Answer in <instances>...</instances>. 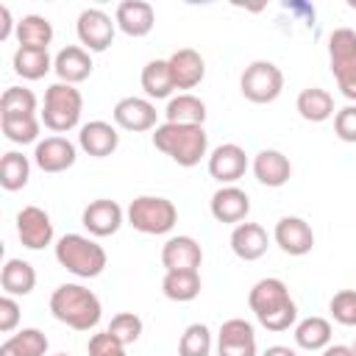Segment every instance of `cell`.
Segmentation results:
<instances>
[{
  "instance_id": "obj_36",
  "label": "cell",
  "mask_w": 356,
  "mask_h": 356,
  "mask_svg": "<svg viewBox=\"0 0 356 356\" xmlns=\"http://www.w3.org/2000/svg\"><path fill=\"white\" fill-rule=\"evenodd\" d=\"M211 353V331L206 323H192L184 328L178 339V356H209Z\"/></svg>"
},
{
  "instance_id": "obj_10",
  "label": "cell",
  "mask_w": 356,
  "mask_h": 356,
  "mask_svg": "<svg viewBox=\"0 0 356 356\" xmlns=\"http://www.w3.org/2000/svg\"><path fill=\"white\" fill-rule=\"evenodd\" d=\"M114 125L122 128V131H134V134H142V131H156V120H159V111L153 106V100L147 97H136V95H128L122 100H117L114 111Z\"/></svg>"
},
{
  "instance_id": "obj_7",
  "label": "cell",
  "mask_w": 356,
  "mask_h": 356,
  "mask_svg": "<svg viewBox=\"0 0 356 356\" xmlns=\"http://www.w3.org/2000/svg\"><path fill=\"white\" fill-rule=\"evenodd\" d=\"M328 64L337 81V89L356 100V31L353 28H334L328 36Z\"/></svg>"
},
{
  "instance_id": "obj_29",
  "label": "cell",
  "mask_w": 356,
  "mask_h": 356,
  "mask_svg": "<svg viewBox=\"0 0 356 356\" xmlns=\"http://www.w3.org/2000/svg\"><path fill=\"white\" fill-rule=\"evenodd\" d=\"M164 117H167V122H178V125H203L206 122V103L192 92H181V95L167 100Z\"/></svg>"
},
{
  "instance_id": "obj_30",
  "label": "cell",
  "mask_w": 356,
  "mask_h": 356,
  "mask_svg": "<svg viewBox=\"0 0 356 356\" xmlns=\"http://www.w3.org/2000/svg\"><path fill=\"white\" fill-rule=\"evenodd\" d=\"M11 67L19 78L39 81L53 70V58H50L47 50H39V47H17L14 58H11Z\"/></svg>"
},
{
  "instance_id": "obj_33",
  "label": "cell",
  "mask_w": 356,
  "mask_h": 356,
  "mask_svg": "<svg viewBox=\"0 0 356 356\" xmlns=\"http://www.w3.org/2000/svg\"><path fill=\"white\" fill-rule=\"evenodd\" d=\"M39 100L31 89L25 86H8L0 97V120H25V117H36Z\"/></svg>"
},
{
  "instance_id": "obj_16",
  "label": "cell",
  "mask_w": 356,
  "mask_h": 356,
  "mask_svg": "<svg viewBox=\"0 0 356 356\" xmlns=\"http://www.w3.org/2000/svg\"><path fill=\"white\" fill-rule=\"evenodd\" d=\"M273 239H275V245L286 256H306L314 248V231H312V225L303 217H292V214H286V217H281L275 222Z\"/></svg>"
},
{
  "instance_id": "obj_11",
  "label": "cell",
  "mask_w": 356,
  "mask_h": 356,
  "mask_svg": "<svg viewBox=\"0 0 356 356\" xmlns=\"http://www.w3.org/2000/svg\"><path fill=\"white\" fill-rule=\"evenodd\" d=\"M122 222H125V209L108 197L92 200L81 214V225L89 231V236H97V239L117 234L122 228Z\"/></svg>"
},
{
  "instance_id": "obj_25",
  "label": "cell",
  "mask_w": 356,
  "mask_h": 356,
  "mask_svg": "<svg viewBox=\"0 0 356 356\" xmlns=\"http://www.w3.org/2000/svg\"><path fill=\"white\" fill-rule=\"evenodd\" d=\"M0 286H3V295H11V298H25L33 292L36 286V270L31 261L25 259H8L0 270Z\"/></svg>"
},
{
  "instance_id": "obj_17",
  "label": "cell",
  "mask_w": 356,
  "mask_h": 356,
  "mask_svg": "<svg viewBox=\"0 0 356 356\" xmlns=\"http://www.w3.org/2000/svg\"><path fill=\"white\" fill-rule=\"evenodd\" d=\"M209 211L217 222L222 225H239L245 222V217L250 214V197L245 189H239L236 184L231 186H220L211 200H209Z\"/></svg>"
},
{
  "instance_id": "obj_44",
  "label": "cell",
  "mask_w": 356,
  "mask_h": 356,
  "mask_svg": "<svg viewBox=\"0 0 356 356\" xmlns=\"http://www.w3.org/2000/svg\"><path fill=\"white\" fill-rule=\"evenodd\" d=\"M320 356H353L350 345H328L325 350H320Z\"/></svg>"
},
{
  "instance_id": "obj_41",
  "label": "cell",
  "mask_w": 356,
  "mask_h": 356,
  "mask_svg": "<svg viewBox=\"0 0 356 356\" xmlns=\"http://www.w3.org/2000/svg\"><path fill=\"white\" fill-rule=\"evenodd\" d=\"M86 353L89 356H128L125 353V345L120 339H114L108 331L92 334L89 342H86Z\"/></svg>"
},
{
  "instance_id": "obj_37",
  "label": "cell",
  "mask_w": 356,
  "mask_h": 356,
  "mask_svg": "<svg viewBox=\"0 0 356 356\" xmlns=\"http://www.w3.org/2000/svg\"><path fill=\"white\" fill-rule=\"evenodd\" d=\"M3 136L14 145H31L39 142V131H42V120L39 117H25V120H0Z\"/></svg>"
},
{
  "instance_id": "obj_21",
  "label": "cell",
  "mask_w": 356,
  "mask_h": 356,
  "mask_svg": "<svg viewBox=\"0 0 356 356\" xmlns=\"http://www.w3.org/2000/svg\"><path fill=\"white\" fill-rule=\"evenodd\" d=\"M92 56L81 44H67L53 56V72L58 75L61 83H81L92 75Z\"/></svg>"
},
{
  "instance_id": "obj_8",
  "label": "cell",
  "mask_w": 356,
  "mask_h": 356,
  "mask_svg": "<svg viewBox=\"0 0 356 356\" xmlns=\"http://www.w3.org/2000/svg\"><path fill=\"white\" fill-rule=\"evenodd\" d=\"M239 92H242L245 100L259 103V106L278 100V95L284 92V72H281V67L273 64V61H264V58L250 61L242 70V75H239Z\"/></svg>"
},
{
  "instance_id": "obj_23",
  "label": "cell",
  "mask_w": 356,
  "mask_h": 356,
  "mask_svg": "<svg viewBox=\"0 0 356 356\" xmlns=\"http://www.w3.org/2000/svg\"><path fill=\"white\" fill-rule=\"evenodd\" d=\"M253 175L259 184L270 186V189H278L284 186L289 178H292V161L281 153V150H273V147H264L253 156Z\"/></svg>"
},
{
  "instance_id": "obj_38",
  "label": "cell",
  "mask_w": 356,
  "mask_h": 356,
  "mask_svg": "<svg viewBox=\"0 0 356 356\" xmlns=\"http://www.w3.org/2000/svg\"><path fill=\"white\" fill-rule=\"evenodd\" d=\"M106 331L128 348V345H134V342L142 337V317L134 314V312H117V314L111 317V323H108Z\"/></svg>"
},
{
  "instance_id": "obj_3",
  "label": "cell",
  "mask_w": 356,
  "mask_h": 356,
  "mask_svg": "<svg viewBox=\"0 0 356 356\" xmlns=\"http://www.w3.org/2000/svg\"><path fill=\"white\" fill-rule=\"evenodd\" d=\"M153 147L170 156L178 167H195L203 156H209V134L203 125L161 122L153 131Z\"/></svg>"
},
{
  "instance_id": "obj_45",
  "label": "cell",
  "mask_w": 356,
  "mask_h": 356,
  "mask_svg": "<svg viewBox=\"0 0 356 356\" xmlns=\"http://www.w3.org/2000/svg\"><path fill=\"white\" fill-rule=\"evenodd\" d=\"M261 356H298L292 348H286V345H270Z\"/></svg>"
},
{
  "instance_id": "obj_24",
  "label": "cell",
  "mask_w": 356,
  "mask_h": 356,
  "mask_svg": "<svg viewBox=\"0 0 356 356\" xmlns=\"http://www.w3.org/2000/svg\"><path fill=\"white\" fill-rule=\"evenodd\" d=\"M267 248H270V236H267L264 225L248 222V220L234 225V231H231V250H234L236 259L256 261V259H261L267 253Z\"/></svg>"
},
{
  "instance_id": "obj_9",
  "label": "cell",
  "mask_w": 356,
  "mask_h": 356,
  "mask_svg": "<svg viewBox=\"0 0 356 356\" xmlns=\"http://www.w3.org/2000/svg\"><path fill=\"white\" fill-rule=\"evenodd\" d=\"M75 33L83 50L89 53H103L111 47L114 33H117V22L103 11V8H83L75 19Z\"/></svg>"
},
{
  "instance_id": "obj_42",
  "label": "cell",
  "mask_w": 356,
  "mask_h": 356,
  "mask_svg": "<svg viewBox=\"0 0 356 356\" xmlns=\"http://www.w3.org/2000/svg\"><path fill=\"white\" fill-rule=\"evenodd\" d=\"M19 325V303L11 295L0 298V334H11Z\"/></svg>"
},
{
  "instance_id": "obj_14",
  "label": "cell",
  "mask_w": 356,
  "mask_h": 356,
  "mask_svg": "<svg viewBox=\"0 0 356 356\" xmlns=\"http://www.w3.org/2000/svg\"><path fill=\"white\" fill-rule=\"evenodd\" d=\"M78 147L67 136H44L33 147V164L42 172H64L75 164Z\"/></svg>"
},
{
  "instance_id": "obj_13",
  "label": "cell",
  "mask_w": 356,
  "mask_h": 356,
  "mask_svg": "<svg viewBox=\"0 0 356 356\" xmlns=\"http://www.w3.org/2000/svg\"><path fill=\"white\" fill-rule=\"evenodd\" d=\"M217 356H256V331L245 317H231L217 331Z\"/></svg>"
},
{
  "instance_id": "obj_28",
  "label": "cell",
  "mask_w": 356,
  "mask_h": 356,
  "mask_svg": "<svg viewBox=\"0 0 356 356\" xmlns=\"http://www.w3.org/2000/svg\"><path fill=\"white\" fill-rule=\"evenodd\" d=\"M139 83L147 95V100H164V97H172V72H170V64L167 58H153L142 67V75H139Z\"/></svg>"
},
{
  "instance_id": "obj_1",
  "label": "cell",
  "mask_w": 356,
  "mask_h": 356,
  "mask_svg": "<svg viewBox=\"0 0 356 356\" xmlns=\"http://www.w3.org/2000/svg\"><path fill=\"white\" fill-rule=\"evenodd\" d=\"M248 306L267 331H289L298 323V306L281 278H259L248 292Z\"/></svg>"
},
{
  "instance_id": "obj_22",
  "label": "cell",
  "mask_w": 356,
  "mask_h": 356,
  "mask_svg": "<svg viewBox=\"0 0 356 356\" xmlns=\"http://www.w3.org/2000/svg\"><path fill=\"white\" fill-rule=\"evenodd\" d=\"M175 89H195L206 78V61L195 47H178L167 58Z\"/></svg>"
},
{
  "instance_id": "obj_2",
  "label": "cell",
  "mask_w": 356,
  "mask_h": 356,
  "mask_svg": "<svg viewBox=\"0 0 356 356\" xmlns=\"http://www.w3.org/2000/svg\"><path fill=\"white\" fill-rule=\"evenodd\" d=\"M50 314L75 331H92L103 317V306L89 286L58 284L50 295Z\"/></svg>"
},
{
  "instance_id": "obj_32",
  "label": "cell",
  "mask_w": 356,
  "mask_h": 356,
  "mask_svg": "<svg viewBox=\"0 0 356 356\" xmlns=\"http://www.w3.org/2000/svg\"><path fill=\"white\" fill-rule=\"evenodd\" d=\"M47 353V337L39 328H22L17 334H8L0 345V356H44Z\"/></svg>"
},
{
  "instance_id": "obj_15",
  "label": "cell",
  "mask_w": 356,
  "mask_h": 356,
  "mask_svg": "<svg viewBox=\"0 0 356 356\" xmlns=\"http://www.w3.org/2000/svg\"><path fill=\"white\" fill-rule=\"evenodd\" d=\"M245 170H248V153L234 142L217 145L209 153V175L214 181H220V186L236 184L245 175Z\"/></svg>"
},
{
  "instance_id": "obj_31",
  "label": "cell",
  "mask_w": 356,
  "mask_h": 356,
  "mask_svg": "<svg viewBox=\"0 0 356 356\" xmlns=\"http://www.w3.org/2000/svg\"><path fill=\"white\" fill-rule=\"evenodd\" d=\"M295 345L303 350H325L331 345V323L325 317H303L295 323Z\"/></svg>"
},
{
  "instance_id": "obj_18",
  "label": "cell",
  "mask_w": 356,
  "mask_h": 356,
  "mask_svg": "<svg viewBox=\"0 0 356 356\" xmlns=\"http://www.w3.org/2000/svg\"><path fill=\"white\" fill-rule=\"evenodd\" d=\"M78 147L92 156V159H106L111 156L117 147H120V134H117V125L106 122V120H92V122H83L78 128Z\"/></svg>"
},
{
  "instance_id": "obj_43",
  "label": "cell",
  "mask_w": 356,
  "mask_h": 356,
  "mask_svg": "<svg viewBox=\"0 0 356 356\" xmlns=\"http://www.w3.org/2000/svg\"><path fill=\"white\" fill-rule=\"evenodd\" d=\"M17 36V22L11 19V8L8 6H0V42Z\"/></svg>"
},
{
  "instance_id": "obj_4",
  "label": "cell",
  "mask_w": 356,
  "mask_h": 356,
  "mask_svg": "<svg viewBox=\"0 0 356 356\" xmlns=\"http://www.w3.org/2000/svg\"><path fill=\"white\" fill-rule=\"evenodd\" d=\"M56 261L67 273H72L78 278H97L106 270L108 256H106L103 245L95 242V236H86V234H64L56 242Z\"/></svg>"
},
{
  "instance_id": "obj_40",
  "label": "cell",
  "mask_w": 356,
  "mask_h": 356,
  "mask_svg": "<svg viewBox=\"0 0 356 356\" xmlns=\"http://www.w3.org/2000/svg\"><path fill=\"white\" fill-rule=\"evenodd\" d=\"M334 134H337V139H342L348 145H356V106L353 103L337 108V114H334Z\"/></svg>"
},
{
  "instance_id": "obj_46",
  "label": "cell",
  "mask_w": 356,
  "mask_h": 356,
  "mask_svg": "<svg viewBox=\"0 0 356 356\" xmlns=\"http://www.w3.org/2000/svg\"><path fill=\"white\" fill-rule=\"evenodd\" d=\"M350 348H353V356H356V339H353V345H350Z\"/></svg>"
},
{
  "instance_id": "obj_35",
  "label": "cell",
  "mask_w": 356,
  "mask_h": 356,
  "mask_svg": "<svg viewBox=\"0 0 356 356\" xmlns=\"http://www.w3.org/2000/svg\"><path fill=\"white\" fill-rule=\"evenodd\" d=\"M31 178V159L22 156L19 150H8L3 153V161H0V186L6 192H17L28 184Z\"/></svg>"
},
{
  "instance_id": "obj_12",
  "label": "cell",
  "mask_w": 356,
  "mask_h": 356,
  "mask_svg": "<svg viewBox=\"0 0 356 356\" xmlns=\"http://www.w3.org/2000/svg\"><path fill=\"white\" fill-rule=\"evenodd\" d=\"M17 236L28 250H42L53 242V220L39 206H22L17 211Z\"/></svg>"
},
{
  "instance_id": "obj_20",
  "label": "cell",
  "mask_w": 356,
  "mask_h": 356,
  "mask_svg": "<svg viewBox=\"0 0 356 356\" xmlns=\"http://www.w3.org/2000/svg\"><path fill=\"white\" fill-rule=\"evenodd\" d=\"M161 264H164V273L167 270H200L203 248L197 245V239H192L186 234L170 236L161 245Z\"/></svg>"
},
{
  "instance_id": "obj_27",
  "label": "cell",
  "mask_w": 356,
  "mask_h": 356,
  "mask_svg": "<svg viewBox=\"0 0 356 356\" xmlns=\"http://www.w3.org/2000/svg\"><path fill=\"white\" fill-rule=\"evenodd\" d=\"M295 108H298V114H300L306 122H325V120H331V117L337 114L334 97H331V92L323 89V86H309V89H303V92L298 95V100H295Z\"/></svg>"
},
{
  "instance_id": "obj_5",
  "label": "cell",
  "mask_w": 356,
  "mask_h": 356,
  "mask_svg": "<svg viewBox=\"0 0 356 356\" xmlns=\"http://www.w3.org/2000/svg\"><path fill=\"white\" fill-rule=\"evenodd\" d=\"M81 111H83V95L72 83L56 81L44 89V103H42L39 120L53 134H67V131L78 128Z\"/></svg>"
},
{
  "instance_id": "obj_6",
  "label": "cell",
  "mask_w": 356,
  "mask_h": 356,
  "mask_svg": "<svg viewBox=\"0 0 356 356\" xmlns=\"http://www.w3.org/2000/svg\"><path fill=\"white\" fill-rule=\"evenodd\" d=\"M125 220L134 231L147 234V236H161L170 234L178 222V209L170 197L161 195H139L128 203Z\"/></svg>"
},
{
  "instance_id": "obj_47",
  "label": "cell",
  "mask_w": 356,
  "mask_h": 356,
  "mask_svg": "<svg viewBox=\"0 0 356 356\" xmlns=\"http://www.w3.org/2000/svg\"><path fill=\"white\" fill-rule=\"evenodd\" d=\"M53 356H70V353H53Z\"/></svg>"
},
{
  "instance_id": "obj_39",
  "label": "cell",
  "mask_w": 356,
  "mask_h": 356,
  "mask_svg": "<svg viewBox=\"0 0 356 356\" xmlns=\"http://www.w3.org/2000/svg\"><path fill=\"white\" fill-rule=\"evenodd\" d=\"M328 312L339 325H356V289H339L328 300Z\"/></svg>"
},
{
  "instance_id": "obj_19",
  "label": "cell",
  "mask_w": 356,
  "mask_h": 356,
  "mask_svg": "<svg viewBox=\"0 0 356 356\" xmlns=\"http://www.w3.org/2000/svg\"><path fill=\"white\" fill-rule=\"evenodd\" d=\"M114 22L117 28L125 33V36H134V39H142L153 31L156 25V11L150 3L145 0H122L114 11Z\"/></svg>"
},
{
  "instance_id": "obj_34",
  "label": "cell",
  "mask_w": 356,
  "mask_h": 356,
  "mask_svg": "<svg viewBox=\"0 0 356 356\" xmlns=\"http://www.w3.org/2000/svg\"><path fill=\"white\" fill-rule=\"evenodd\" d=\"M17 42L19 47H39L47 50V44L53 42V25L47 17L42 14H28L17 22Z\"/></svg>"
},
{
  "instance_id": "obj_26",
  "label": "cell",
  "mask_w": 356,
  "mask_h": 356,
  "mask_svg": "<svg viewBox=\"0 0 356 356\" xmlns=\"http://www.w3.org/2000/svg\"><path fill=\"white\" fill-rule=\"evenodd\" d=\"M203 289V281H200V273L197 270H167L164 278H161V292L167 300H175V303H189L200 295Z\"/></svg>"
}]
</instances>
